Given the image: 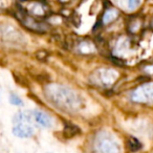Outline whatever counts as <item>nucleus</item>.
Listing matches in <instances>:
<instances>
[{
	"mask_svg": "<svg viewBox=\"0 0 153 153\" xmlns=\"http://www.w3.org/2000/svg\"><path fill=\"white\" fill-rule=\"evenodd\" d=\"M33 114H34L35 121L38 124H40L41 126H43V127H51L53 121H51V117L48 114L39 110H35L33 112Z\"/></svg>",
	"mask_w": 153,
	"mask_h": 153,
	"instance_id": "obj_6",
	"label": "nucleus"
},
{
	"mask_svg": "<svg viewBox=\"0 0 153 153\" xmlns=\"http://www.w3.org/2000/svg\"><path fill=\"white\" fill-rule=\"evenodd\" d=\"M117 78V72L112 69H98L96 72L92 74V81L94 84H99L101 86H108L111 85L115 79Z\"/></svg>",
	"mask_w": 153,
	"mask_h": 153,
	"instance_id": "obj_4",
	"label": "nucleus"
},
{
	"mask_svg": "<svg viewBox=\"0 0 153 153\" xmlns=\"http://www.w3.org/2000/svg\"><path fill=\"white\" fill-rule=\"evenodd\" d=\"M27 11L30 14V16H33V17H41V16H44L47 13L46 7L40 2H33L28 7Z\"/></svg>",
	"mask_w": 153,
	"mask_h": 153,
	"instance_id": "obj_7",
	"label": "nucleus"
},
{
	"mask_svg": "<svg viewBox=\"0 0 153 153\" xmlns=\"http://www.w3.org/2000/svg\"><path fill=\"white\" fill-rule=\"evenodd\" d=\"M134 102L151 103L153 101V83H147L137 87L131 96Z\"/></svg>",
	"mask_w": 153,
	"mask_h": 153,
	"instance_id": "obj_5",
	"label": "nucleus"
},
{
	"mask_svg": "<svg viewBox=\"0 0 153 153\" xmlns=\"http://www.w3.org/2000/svg\"><path fill=\"white\" fill-rule=\"evenodd\" d=\"M35 120L33 112H19L14 117L13 133L19 137H28L32 136L35 132V126L33 123Z\"/></svg>",
	"mask_w": 153,
	"mask_h": 153,
	"instance_id": "obj_2",
	"label": "nucleus"
},
{
	"mask_svg": "<svg viewBox=\"0 0 153 153\" xmlns=\"http://www.w3.org/2000/svg\"><path fill=\"white\" fill-rule=\"evenodd\" d=\"M10 101H11L12 104L16 105V106H21L22 104H23V102H22V100L19 98L18 96H16V94H12L11 96H10Z\"/></svg>",
	"mask_w": 153,
	"mask_h": 153,
	"instance_id": "obj_10",
	"label": "nucleus"
},
{
	"mask_svg": "<svg viewBox=\"0 0 153 153\" xmlns=\"http://www.w3.org/2000/svg\"><path fill=\"white\" fill-rule=\"evenodd\" d=\"M46 96L51 103L63 110H76L81 103V99L74 90L57 84L46 88Z\"/></svg>",
	"mask_w": 153,
	"mask_h": 153,
	"instance_id": "obj_1",
	"label": "nucleus"
},
{
	"mask_svg": "<svg viewBox=\"0 0 153 153\" xmlns=\"http://www.w3.org/2000/svg\"><path fill=\"white\" fill-rule=\"evenodd\" d=\"M142 0H128V9L134 10L140 4Z\"/></svg>",
	"mask_w": 153,
	"mask_h": 153,
	"instance_id": "obj_11",
	"label": "nucleus"
},
{
	"mask_svg": "<svg viewBox=\"0 0 153 153\" xmlns=\"http://www.w3.org/2000/svg\"><path fill=\"white\" fill-rule=\"evenodd\" d=\"M96 153H122L121 145L110 133L102 132L96 138L94 143Z\"/></svg>",
	"mask_w": 153,
	"mask_h": 153,
	"instance_id": "obj_3",
	"label": "nucleus"
},
{
	"mask_svg": "<svg viewBox=\"0 0 153 153\" xmlns=\"http://www.w3.org/2000/svg\"><path fill=\"white\" fill-rule=\"evenodd\" d=\"M79 132H80L79 128L74 125L66 126L65 130H64V134H65V136H67V137H72V136H74L76 134L79 133Z\"/></svg>",
	"mask_w": 153,
	"mask_h": 153,
	"instance_id": "obj_9",
	"label": "nucleus"
},
{
	"mask_svg": "<svg viewBox=\"0 0 153 153\" xmlns=\"http://www.w3.org/2000/svg\"><path fill=\"white\" fill-rule=\"evenodd\" d=\"M117 15H119V13H117V10L108 9L106 12H105L104 16H103V22H104L105 24L110 23V22H112L113 20L117 17Z\"/></svg>",
	"mask_w": 153,
	"mask_h": 153,
	"instance_id": "obj_8",
	"label": "nucleus"
}]
</instances>
